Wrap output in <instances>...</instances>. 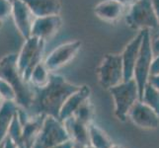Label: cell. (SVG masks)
Returning <instances> with one entry per match:
<instances>
[{"mask_svg": "<svg viewBox=\"0 0 159 148\" xmlns=\"http://www.w3.org/2000/svg\"><path fill=\"white\" fill-rule=\"evenodd\" d=\"M125 8L118 0H103L95 6L94 13L102 21L114 23L125 16Z\"/></svg>", "mask_w": 159, "mask_h": 148, "instance_id": "14", "label": "cell"}, {"mask_svg": "<svg viewBox=\"0 0 159 148\" xmlns=\"http://www.w3.org/2000/svg\"><path fill=\"white\" fill-rule=\"evenodd\" d=\"M15 27L24 40L32 37L33 24L35 22V15L27 6L23 0H14L12 2V14Z\"/></svg>", "mask_w": 159, "mask_h": 148, "instance_id": "10", "label": "cell"}, {"mask_svg": "<svg viewBox=\"0 0 159 148\" xmlns=\"http://www.w3.org/2000/svg\"><path fill=\"white\" fill-rule=\"evenodd\" d=\"M149 82L159 90V74H157V75H151L150 78H149Z\"/></svg>", "mask_w": 159, "mask_h": 148, "instance_id": "29", "label": "cell"}, {"mask_svg": "<svg viewBox=\"0 0 159 148\" xmlns=\"http://www.w3.org/2000/svg\"><path fill=\"white\" fill-rule=\"evenodd\" d=\"M2 26H3V21H2L1 19H0V29L2 28Z\"/></svg>", "mask_w": 159, "mask_h": 148, "instance_id": "36", "label": "cell"}, {"mask_svg": "<svg viewBox=\"0 0 159 148\" xmlns=\"http://www.w3.org/2000/svg\"><path fill=\"white\" fill-rule=\"evenodd\" d=\"M91 90L89 86L82 85L80 88L74 92L73 94H71L66 101L64 102L63 106L61 108V111L59 114V120H61L63 123L64 120H66L68 118L72 117L74 113L77 111L78 108L83 104L85 101L90 99Z\"/></svg>", "mask_w": 159, "mask_h": 148, "instance_id": "15", "label": "cell"}, {"mask_svg": "<svg viewBox=\"0 0 159 148\" xmlns=\"http://www.w3.org/2000/svg\"><path fill=\"white\" fill-rule=\"evenodd\" d=\"M152 47H153V52H154V56L159 54V37L156 40L152 42Z\"/></svg>", "mask_w": 159, "mask_h": 148, "instance_id": "31", "label": "cell"}, {"mask_svg": "<svg viewBox=\"0 0 159 148\" xmlns=\"http://www.w3.org/2000/svg\"><path fill=\"white\" fill-rule=\"evenodd\" d=\"M97 76L104 89H111L124 81V66L120 54H106L97 67Z\"/></svg>", "mask_w": 159, "mask_h": 148, "instance_id": "8", "label": "cell"}, {"mask_svg": "<svg viewBox=\"0 0 159 148\" xmlns=\"http://www.w3.org/2000/svg\"><path fill=\"white\" fill-rule=\"evenodd\" d=\"M8 136L13 140L17 148H26L23 140V125H22L20 116H19V110L16 113L13 118L12 123H11Z\"/></svg>", "mask_w": 159, "mask_h": 148, "instance_id": "21", "label": "cell"}, {"mask_svg": "<svg viewBox=\"0 0 159 148\" xmlns=\"http://www.w3.org/2000/svg\"><path fill=\"white\" fill-rule=\"evenodd\" d=\"M12 14V1L10 0H0V19L6 20Z\"/></svg>", "mask_w": 159, "mask_h": 148, "instance_id": "25", "label": "cell"}, {"mask_svg": "<svg viewBox=\"0 0 159 148\" xmlns=\"http://www.w3.org/2000/svg\"><path fill=\"white\" fill-rule=\"evenodd\" d=\"M152 4H153V7H154V10H155L158 21H159V0H152Z\"/></svg>", "mask_w": 159, "mask_h": 148, "instance_id": "32", "label": "cell"}, {"mask_svg": "<svg viewBox=\"0 0 159 148\" xmlns=\"http://www.w3.org/2000/svg\"><path fill=\"white\" fill-rule=\"evenodd\" d=\"M90 145L94 148H111L114 143L109 135L94 123L88 125Z\"/></svg>", "mask_w": 159, "mask_h": 148, "instance_id": "19", "label": "cell"}, {"mask_svg": "<svg viewBox=\"0 0 159 148\" xmlns=\"http://www.w3.org/2000/svg\"><path fill=\"white\" fill-rule=\"evenodd\" d=\"M118 1L120 3H122L124 6L129 8L130 6H133L134 4H135L136 2H139V0H118Z\"/></svg>", "mask_w": 159, "mask_h": 148, "instance_id": "30", "label": "cell"}, {"mask_svg": "<svg viewBox=\"0 0 159 148\" xmlns=\"http://www.w3.org/2000/svg\"><path fill=\"white\" fill-rule=\"evenodd\" d=\"M71 140L65 124L58 119L46 116L33 148H51Z\"/></svg>", "mask_w": 159, "mask_h": 148, "instance_id": "7", "label": "cell"}, {"mask_svg": "<svg viewBox=\"0 0 159 148\" xmlns=\"http://www.w3.org/2000/svg\"><path fill=\"white\" fill-rule=\"evenodd\" d=\"M62 26V18L60 15H51L38 17L35 19L32 29V36L41 40L48 41L56 36Z\"/></svg>", "mask_w": 159, "mask_h": 148, "instance_id": "13", "label": "cell"}, {"mask_svg": "<svg viewBox=\"0 0 159 148\" xmlns=\"http://www.w3.org/2000/svg\"><path fill=\"white\" fill-rule=\"evenodd\" d=\"M19 107L14 101H3L0 106V146L8 136L9 128Z\"/></svg>", "mask_w": 159, "mask_h": 148, "instance_id": "17", "label": "cell"}, {"mask_svg": "<svg viewBox=\"0 0 159 148\" xmlns=\"http://www.w3.org/2000/svg\"><path fill=\"white\" fill-rule=\"evenodd\" d=\"M3 98H2V96H1V94H0V104H2L3 103Z\"/></svg>", "mask_w": 159, "mask_h": 148, "instance_id": "35", "label": "cell"}, {"mask_svg": "<svg viewBox=\"0 0 159 148\" xmlns=\"http://www.w3.org/2000/svg\"><path fill=\"white\" fill-rule=\"evenodd\" d=\"M74 142L72 140H69V141H66L64 142V143H61V144H58L57 146H53V147H51V148H73L74 147Z\"/></svg>", "mask_w": 159, "mask_h": 148, "instance_id": "27", "label": "cell"}, {"mask_svg": "<svg viewBox=\"0 0 159 148\" xmlns=\"http://www.w3.org/2000/svg\"><path fill=\"white\" fill-rule=\"evenodd\" d=\"M125 23L130 29L154 30L159 28V21L152 0H139L129 8L125 14Z\"/></svg>", "mask_w": 159, "mask_h": 148, "instance_id": "5", "label": "cell"}, {"mask_svg": "<svg viewBox=\"0 0 159 148\" xmlns=\"http://www.w3.org/2000/svg\"><path fill=\"white\" fill-rule=\"evenodd\" d=\"M73 148H94L91 145H79V144H74Z\"/></svg>", "mask_w": 159, "mask_h": 148, "instance_id": "33", "label": "cell"}, {"mask_svg": "<svg viewBox=\"0 0 159 148\" xmlns=\"http://www.w3.org/2000/svg\"><path fill=\"white\" fill-rule=\"evenodd\" d=\"M114 99L115 116L120 122H125L129 117L130 109L139 101V91L134 79L123 81L119 85L109 89Z\"/></svg>", "mask_w": 159, "mask_h": 148, "instance_id": "4", "label": "cell"}, {"mask_svg": "<svg viewBox=\"0 0 159 148\" xmlns=\"http://www.w3.org/2000/svg\"><path fill=\"white\" fill-rule=\"evenodd\" d=\"M154 56H155L154 52H153L150 31L144 30L143 40H142L139 54L135 63L134 76V79L135 80L139 87V101L141 100L142 95H143V91L146 84L149 82V78L151 75V67Z\"/></svg>", "mask_w": 159, "mask_h": 148, "instance_id": "6", "label": "cell"}, {"mask_svg": "<svg viewBox=\"0 0 159 148\" xmlns=\"http://www.w3.org/2000/svg\"><path fill=\"white\" fill-rule=\"evenodd\" d=\"M3 144H4V143H3ZM3 144H2L1 146H0V148H3Z\"/></svg>", "mask_w": 159, "mask_h": 148, "instance_id": "37", "label": "cell"}, {"mask_svg": "<svg viewBox=\"0 0 159 148\" xmlns=\"http://www.w3.org/2000/svg\"><path fill=\"white\" fill-rule=\"evenodd\" d=\"M93 116H94V108L90 102V99L82 104L73 114V117L76 119H78L79 122L85 124L93 123Z\"/></svg>", "mask_w": 159, "mask_h": 148, "instance_id": "23", "label": "cell"}, {"mask_svg": "<svg viewBox=\"0 0 159 148\" xmlns=\"http://www.w3.org/2000/svg\"><path fill=\"white\" fill-rule=\"evenodd\" d=\"M35 17L59 15L61 11L60 0H23Z\"/></svg>", "mask_w": 159, "mask_h": 148, "instance_id": "16", "label": "cell"}, {"mask_svg": "<svg viewBox=\"0 0 159 148\" xmlns=\"http://www.w3.org/2000/svg\"><path fill=\"white\" fill-rule=\"evenodd\" d=\"M111 148H123L122 146H119V145H116V144H114Z\"/></svg>", "mask_w": 159, "mask_h": 148, "instance_id": "34", "label": "cell"}, {"mask_svg": "<svg viewBox=\"0 0 159 148\" xmlns=\"http://www.w3.org/2000/svg\"><path fill=\"white\" fill-rule=\"evenodd\" d=\"M51 71L48 70L45 61H41L34 68L30 77V83L34 87H43L48 84L51 77Z\"/></svg>", "mask_w": 159, "mask_h": 148, "instance_id": "20", "label": "cell"}, {"mask_svg": "<svg viewBox=\"0 0 159 148\" xmlns=\"http://www.w3.org/2000/svg\"><path fill=\"white\" fill-rule=\"evenodd\" d=\"M63 123L66 127L68 132L70 134L71 140L75 144L79 145H90L89 139V124H85L79 122L73 116L64 120Z\"/></svg>", "mask_w": 159, "mask_h": 148, "instance_id": "18", "label": "cell"}, {"mask_svg": "<svg viewBox=\"0 0 159 148\" xmlns=\"http://www.w3.org/2000/svg\"><path fill=\"white\" fill-rule=\"evenodd\" d=\"M157 74H159V54L154 56L152 67H151V75H157Z\"/></svg>", "mask_w": 159, "mask_h": 148, "instance_id": "26", "label": "cell"}, {"mask_svg": "<svg viewBox=\"0 0 159 148\" xmlns=\"http://www.w3.org/2000/svg\"><path fill=\"white\" fill-rule=\"evenodd\" d=\"M0 94L4 101H14L16 102V93L7 81L0 78Z\"/></svg>", "mask_w": 159, "mask_h": 148, "instance_id": "24", "label": "cell"}, {"mask_svg": "<svg viewBox=\"0 0 159 148\" xmlns=\"http://www.w3.org/2000/svg\"><path fill=\"white\" fill-rule=\"evenodd\" d=\"M80 88L68 82L63 76L51 73L48 84L43 87H34L35 97L28 112L31 116L45 114L59 119V114L66 99Z\"/></svg>", "mask_w": 159, "mask_h": 148, "instance_id": "1", "label": "cell"}, {"mask_svg": "<svg viewBox=\"0 0 159 148\" xmlns=\"http://www.w3.org/2000/svg\"><path fill=\"white\" fill-rule=\"evenodd\" d=\"M3 148H17V146L15 145V143L13 142V140L11 139L9 136H7L6 139L4 141V144H3Z\"/></svg>", "mask_w": 159, "mask_h": 148, "instance_id": "28", "label": "cell"}, {"mask_svg": "<svg viewBox=\"0 0 159 148\" xmlns=\"http://www.w3.org/2000/svg\"><path fill=\"white\" fill-rule=\"evenodd\" d=\"M129 118L136 127L155 129L159 125V114L142 101H138L129 113Z\"/></svg>", "mask_w": 159, "mask_h": 148, "instance_id": "11", "label": "cell"}, {"mask_svg": "<svg viewBox=\"0 0 159 148\" xmlns=\"http://www.w3.org/2000/svg\"><path fill=\"white\" fill-rule=\"evenodd\" d=\"M144 30L139 31V34L125 47L123 52L120 53L124 66V81H129L134 79V67L138 60L141 43L143 40Z\"/></svg>", "mask_w": 159, "mask_h": 148, "instance_id": "12", "label": "cell"}, {"mask_svg": "<svg viewBox=\"0 0 159 148\" xmlns=\"http://www.w3.org/2000/svg\"><path fill=\"white\" fill-rule=\"evenodd\" d=\"M140 101L146 104L147 106H149L159 114V90L153 86L150 82L146 84Z\"/></svg>", "mask_w": 159, "mask_h": 148, "instance_id": "22", "label": "cell"}, {"mask_svg": "<svg viewBox=\"0 0 159 148\" xmlns=\"http://www.w3.org/2000/svg\"><path fill=\"white\" fill-rule=\"evenodd\" d=\"M81 42L78 40L67 42L58 46L43 60L51 72L63 67L72 60L81 47Z\"/></svg>", "mask_w": 159, "mask_h": 148, "instance_id": "9", "label": "cell"}, {"mask_svg": "<svg viewBox=\"0 0 159 148\" xmlns=\"http://www.w3.org/2000/svg\"><path fill=\"white\" fill-rule=\"evenodd\" d=\"M45 46L46 41L32 36L29 39L25 40L21 47V51L17 56V66L22 77L27 82L30 81L31 74L34 68L43 61Z\"/></svg>", "mask_w": 159, "mask_h": 148, "instance_id": "3", "label": "cell"}, {"mask_svg": "<svg viewBox=\"0 0 159 148\" xmlns=\"http://www.w3.org/2000/svg\"><path fill=\"white\" fill-rule=\"evenodd\" d=\"M18 54L10 53L0 59V78L7 81L16 93V104L29 111L35 97L34 86L24 80L17 66Z\"/></svg>", "mask_w": 159, "mask_h": 148, "instance_id": "2", "label": "cell"}, {"mask_svg": "<svg viewBox=\"0 0 159 148\" xmlns=\"http://www.w3.org/2000/svg\"><path fill=\"white\" fill-rule=\"evenodd\" d=\"M10 1H12V2H13V1H14V0H10Z\"/></svg>", "mask_w": 159, "mask_h": 148, "instance_id": "38", "label": "cell"}]
</instances>
